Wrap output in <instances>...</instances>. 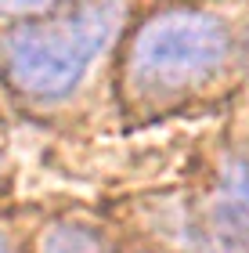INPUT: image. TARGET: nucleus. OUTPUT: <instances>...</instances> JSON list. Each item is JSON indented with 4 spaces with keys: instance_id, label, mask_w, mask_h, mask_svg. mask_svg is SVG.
Segmentation results:
<instances>
[{
    "instance_id": "obj_1",
    "label": "nucleus",
    "mask_w": 249,
    "mask_h": 253,
    "mask_svg": "<svg viewBox=\"0 0 249 253\" xmlns=\"http://www.w3.org/2000/svg\"><path fill=\"white\" fill-rule=\"evenodd\" d=\"M127 0H76L0 33V76L22 98L62 101L116 40Z\"/></svg>"
},
{
    "instance_id": "obj_2",
    "label": "nucleus",
    "mask_w": 249,
    "mask_h": 253,
    "mask_svg": "<svg viewBox=\"0 0 249 253\" xmlns=\"http://www.w3.org/2000/svg\"><path fill=\"white\" fill-rule=\"evenodd\" d=\"M231 54L228 26L199 7H170L152 15L127 47V87L141 101L177 98L206 84Z\"/></svg>"
},
{
    "instance_id": "obj_3",
    "label": "nucleus",
    "mask_w": 249,
    "mask_h": 253,
    "mask_svg": "<svg viewBox=\"0 0 249 253\" xmlns=\"http://www.w3.org/2000/svg\"><path fill=\"white\" fill-rule=\"evenodd\" d=\"M206 253H249V152L231 156L202 210Z\"/></svg>"
},
{
    "instance_id": "obj_4",
    "label": "nucleus",
    "mask_w": 249,
    "mask_h": 253,
    "mask_svg": "<svg viewBox=\"0 0 249 253\" xmlns=\"http://www.w3.org/2000/svg\"><path fill=\"white\" fill-rule=\"evenodd\" d=\"M36 253H112V243L90 224L65 221V224H51L40 235Z\"/></svg>"
},
{
    "instance_id": "obj_5",
    "label": "nucleus",
    "mask_w": 249,
    "mask_h": 253,
    "mask_svg": "<svg viewBox=\"0 0 249 253\" xmlns=\"http://www.w3.org/2000/svg\"><path fill=\"white\" fill-rule=\"evenodd\" d=\"M58 0H0V15H47Z\"/></svg>"
},
{
    "instance_id": "obj_6",
    "label": "nucleus",
    "mask_w": 249,
    "mask_h": 253,
    "mask_svg": "<svg viewBox=\"0 0 249 253\" xmlns=\"http://www.w3.org/2000/svg\"><path fill=\"white\" fill-rule=\"evenodd\" d=\"M0 253H15V243L7 239V232H4V228H0Z\"/></svg>"
},
{
    "instance_id": "obj_7",
    "label": "nucleus",
    "mask_w": 249,
    "mask_h": 253,
    "mask_svg": "<svg viewBox=\"0 0 249 253\" xmlns=\"http://www.w3.org/2000/svg\"><path fill=\"white\" fill-rule=\"evenodd\" d=\"M0 174H4V145H0Z\"/></svg>"
}]
</instances>
